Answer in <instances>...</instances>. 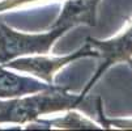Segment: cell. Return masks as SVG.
<instances>
[{"label":"cell","instance_id":"obj_1","mask_svg":"<svg viewBox=\"0 0 132 131\" xmlns=\"http://www.w3.org/2000/svg\"><path fill=\"white\" fill-rule=\"evenodd\" d=\"M81 109L88 111V101L84 95H71L67 89L50 85L22 98L0 100V123H28L41 115L56 111Z\"/></svg>","mask_w":132,"mask_h":131},{"label":"cell","instance_id":"obj_2","mask_svg":"<svg viewBox=\"0 0 132 131\" xmlns=\"http://www.w3.org/2000/svg\"><path fill=\"white\" fill-rule=\"evenodd\" d=\"M67 29L51 28L47 33H21L0 22V66L20 57L46 55L54 42L62 37Z\"/></svg>","mask_w":132,"mask_h":131},{"label":"cell","instance_id":"obj_3","mask_svg":"<svg viewBox=\"0 0 132 131\" xmlns=\"http://www.w3.org/2000/svg\"><path fill=\"white\" fill-rule=\"evenodd\" d=\"M85 57H97V52L93 50V47L90 46L88 41L80 50L72 52L71 55H67V57H63V58H47L45 55L31 57L30 55V57H20V58L12 59L2 64V67L31 73L39 80L45 81L46 84H52L54 75L62 67H64L65 64L76 59L85 58Z\"/></svg>","mask_w":132,"mask_h":131},{"label":"cell","instance_id":"obj_4","mask_svg":"<svg viewBox=\"0 0 132 131\" xmlns=\"http://www.w3.org/2000/svg\"><path fill=\"white\" fill-rule=\"evenodd\" d=\"M93 50L97 52V58H101V63L98 70L96 71L94 76L86 84L81 95L86 96L88 90L97 83V80L102 76V73L111 67L112 64L122 63V62H131L132 59V22L131 25L115 38L107 41H100L96 38L86 40Z\"/></svg>","mask_w":132,"mask_h":131},{"label":"cell","instance_id":"obj_5","mask_svg":"<svg viewBox=\"0 0 132 131\" xmlns=\"http://www.w3.org/2000/svg\"><path fill=\"white\" fill-rule=\"evenodd\" d=\"M101 0H65L63 9L51 28L69 30L77 25H96L97 8Z\"/></svg>","mask_w":132,"mask_h":131},{"label":"cell","instance_id":"obj_6","mask_svg":"<svg viewBox=\"0 0 132 131\" xmlns=\"http://www.w3.org/2000/svg\"><path fill=\"white\" fill-rule=\"evenodd\" d=\"M50 85L51 84H42L39 80L31 78L14 75L3 70V67L0 66V97H21L24 95H31L43 90Z\"/></svg>","mask_w":132,"mask_h":131},{"label":"cell","instance_id":"obj_7","mask_svg":"<svg viewBox=\"0 0 132 131\" xmlns=\"http://www.w3.org/2000/svg\"><path fill=\"white\" fill-rule=\"evenodd\" d=\"M42 123L58 127V128H73V130H97L101 128L100 126H97L94 122L84 118L82 115H80L76 111L68 110L67 115H64L63 118H55L51 121H39Z\"/></svg>","mask_w":132,"mask_h":131},{"label":"cell","instance_id":"obj_8","mask_svg":"<svg viewBox=\"0 0 132 131\" xmlns=\"http://www.w3.org/2000/svg\"><path fill=\"white\" fill-rule=\"evenodd\" d=\"M33 2H37V0H3V2L0 3V12L8 11V9H13L16 7H20V5H24V4H29V3H33Z\"/></svg>","mask_w":132,"mask_h":131}]
</instances>
